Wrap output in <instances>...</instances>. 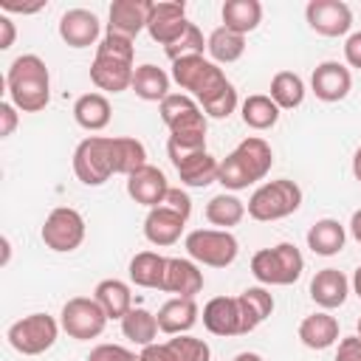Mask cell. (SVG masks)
<instances>
[{"label": "cell", "mask_w": 361, "mask_h": 361, "mask_svg": "<svg viewBox=\"0 0 361 361\" xmlns=\"http://www.w3.org/2000/svg\"><path fill=\"white\" fill-rule=\"evenodd\" d=\"M8 102L20 113H39L51 102V73L37 54L17 56L6 71Z\"/></svg>", "instance_id": "cell-1"}, {"label": "cell", "mask_w": 361, "mask_h": 361, "mask_svg": "<svg viewBox=\"0 0 361 361\" xmlns=\"http://www.w3.org/2000/svg\"><path fill=\"white\" fill-rule=\"evenodd\" d=\"M135 39L104 34L96 45V56L90 65V82L104 93H121L133 85V59H135Z\"/></svg>", "instance_id": "cell-2"}, {"label": "cell", "mask_w": 361, "mask_h": 361, "mask_svg": "<svg viewBox=\"0 0 361 361\" xmlns=\"http://www.w3.org/2000/svg\"><path fill=\"white\" fill-rule=\"evenodd\" d=\"M161 121L169 130L166 144L180 147V149H206V133H209V118L200 110V104L189 93H169L158 104Z\"/></svg>", "instance_id": "cell-3"}, {"label": "cell", "mask_w": 361, "mask_h": 361, "mask_svg": "<svg viewBox=\"0 0 361 361\" xmlns=\"http://www.w3.org/2000/svg\"><path fill=\"white\" fill-rule=\"evenodd\" d=\"M299 206H302L299 183L290 180V178H276V180H268V183H259L251 192V197L245 203V212H248V217H254L259 223H274V220L290 217Z\"/></svg>", "instance_id": "cell-4"}, {"label": "cell", "mask_w": 361, "mask_h": 361, "mask_svg": "<svg viewBox=\"0 0 361 361\" xmlns=\"http://www.w3.org/2000/svg\"><path fill=\"white\" fill-rule=\"evenodd\" d=\"M305 271V257L293 243L259 248L251 257V274L259 285H293Z\"/></svg>", "instance_id": "cell-5"}, {"label": "cell", "mask_w": 361, "mask_h": 361, "mask_svg": "<svg viewBox=\"0 0 361 361\" xmlns=\"http://www.w3.org/2000/svg\"><path fill=\"white\" fill-rule=\"evenodd\" d=\"M183 248L189 259H195L197 265H209V268H228L240 254L237 237L226 228H195L186 234Z\"/></svg>", "instance_id": "cell-6"}, {"label": "cell", "mask_w": 361, "mask_h": 361, "mask_svg": "<svg viewBox=\"0 0 361 361\" xmlns=\"http://www.w3.org/2000/svg\"><path fill=\"white\" fill-rule=\"evenodd\" d=\"M59 330H62V324L54 316L28 313L6 330V338H8L11 350H17L20 355H42L45 350H51L56 344Z\"/></svg>", "instance_id": "cell-7"}, {"label": "cell", "mask_w": 361, "mask_h": 361, "mask_svg": "<svg viewBox=\"0 0 361 361\" xmlns=\"http://www.w3.org/2000/svg\"><path fill=\"white\" fill-rule=\"evenodd\" d=\"M39 237L45 248L56 254H71L85 243V217L71 206H56L48 212L39 228Z\"/></svg>", "instance_id": "cell-8"}, {"label": "cell", "mask_w": 361, "mask_h": 361, "mask_svg": "<svg viewBox=\"0 0 361 361\" xmlns=\"http://www.w3.org/2000/svg\"><path fill=\"white\" fill-rule=\"evenodd\" d=\"M59 324L62 330L76 338V341H90L96 336L104 333L107 324V313L102 310V305L93 296H73L62 305L59 310Z\"/></svg>", "instance_id": "cell-9"}, {"label": "cell", "mask_w": 361, "mask_h": 361, "mask_svg": "<svg viewBox=\"0 0 361 361\" xmlns=\"http://www.w3.org/2000/svg\"><path fill=\"white\" fill-rule=\"evenodd\" d=\"M73 175L85 186H102L113 175L107 135H87L73 149Z\"/></svg>", "instance_id": "cell-10"}, {"label": "cell", "mask_w": 361, "mask_h": 361, "mask_svg": "<svg viewBox=\"0 0 361 361\" xmlns=\"http://www.w3.org/2000/svg\"><path fill=\"white\" fill-rule=\"evenodd\" d=\"M166 155H169V161H172L180 183L195 186V189H203V186H209V183L217 180L220 161L209 149H180V147H169L166 144Z\"/></svg>", "instance_id": "cell-11"}, {"label": "cell", "mask_w": 361, "mask_h": 361, "mask_svg": "<svg viewBox=\"0 0 361 361\" xmlns=\"http://www.w3.org/2000/svg\"><path fill=\"white\" fill-rule=\"evenodd\" d=\"M305 20L322 37H344L353 28V8L344 0H310Z\"/></svg>", "instance_id": "cell-12"}, {"label": "cell", "mask_w": 361, "mask_h": 361, "mask_svg": "<svg viewBox=\"0 0 361 361\" xmlns=\"http://www.w3.org/2000/svg\"><path fill=\"white\" fill-rule=\"evenodd\" d=\"M186 3L183 0H158L152 3L149 20H147V34L158 45H172L183 31H186Z\"/></svg>", "instance_id": "cell-13"}, {"label": "cell", "mask_w": 361, "mask_h": 361, "mask_svg": "<svg viewBox=\"0 0 361 361\" xmlns=\"http://www.w3.org/2000/svg\"><path fill=\"white\" fill-rule=\"evenodd\" d=\"M310 90L316 99L333 104V102H341L347 99V93L353 90V73L347 65L336 62V59H327L322 65L313 68V76H310Z\"/></svg>", "instance_id": "cell-14"}, {"label": "cell", "mask_w": 361, "mask_h": 361, "mask_svg": "<svg viewBox=\"0 0 361 361\" xmlns=\"http://www.w3.org/2000/svg\"><path fill=\"white\" fill-rule=\"evenodd\" d=\"M203 327L212 336H245L237 296H214L203 305Z\"/></svg>", "instance_id": "cell-15"}, {"label": "cell", "mask_w": 361, "mask_h": 361, "mask_svg": "<svg viewBox=\"0 0 361 361\" xmlns=\"http://www.w3.org/2000/svg\"><path fill=\"white\" fill-rule=\"evenodd\" d=\"M152 11V0H113L110 6V23H107V34H118L127 39H135L149 20Z\"/></svg>", "instance_id": "cell-16"}, {"label": "cell", "mask_w": 361, "mask_h": 361, "mask_svg": "<svg viewBox=\"0 0 361 361\" xmlns=\"http://www.w3.org/2000/svg\"><path fill=\"white\" fill-rule=\"evenodd\" d=\"M99 34H102V23L87 8H68L59 17V37L71 48H90L99 42Z\"/></svg>", "instance_id": "cell-17"}, {"label": "cell", "mask_w": 361, "mask_h": 361, "mask_svg": "<svg viewBox=\"0 0 361 361\" xmlns=\"http://www.w3.org/2000/svg\"><path fill=\"white\" fill-rule=\"evenodd\" d=\"M169 192V183H166V175L152 166V164H144L141 169H135L133 175H127V195L138 203V206H147V209H155L164 203Z\"/></svg>", "instance_id": "cell-18"}, {"label": "cell", "mask_w": 361, "mask_h": 361, "mask_svg": "<svg viewBox=\"0 0 361 361\" xmlns=\"http://www.w3.org/2000/svg\"><path fill=\"white\" fill-rule=\"evenodd\" d=\"M164 293H175L183 299H195L203 290V271L195 259L183 257H166V274H164Z\"/></svg>", "instance_id": "cell-19"}, {"label": "cell", "mask_w": 361, "mask_h": 361, "mask_svg": "<svg viewBox=\"0 0 361 361\" xmlns=\"http://www.w3.org/2000/svg\"><path fill=\"white\" fill-rule=\"evenodd\" d=\"M183 226H186L183 214L172 212L169 206H155L144 217V237H147V243H152L158 248H166V245H175L180 240Z\"/></svg>", "instance_id": "cell-20"}, {"label": "cell", "mask_w": 361, "mask_h": 361, "mask_svg": "<svg viewBox=\"0 0 361 361\" xmlns=\"http://www.w3.org/2000/svg\"><path fill=\"white\" fill-rule=\"evenodd\" d=\"M231 155H234L237 164L245 169V175L251 178V183L265 180V175H268L271 166H274V149H271V144H268L265 138H259V135L243 138V141L231 149Z\"/></svg>", "instance_id": "cell-21"}, {"label": "cell", "mask_w": 361, "mask_h": 361, "mask_svg": "<svg viewBox=\"0 0 361 361\" xmlns=\"http://www.w3.org/2000/svg\"><path fill=\"white\" fill-rule=\"evenodd\" d=\"M197 316H200V307L195 299H183V296H172L166 299L155 319H158V330L166 333V336H183L189 333L195 324H197Z\"/></svg>", "instance_id": "cell-22"}, {"label": "cell", "mask_w": 361, "mask_h": 361, "mask_svg": "<svg viewBox=\"0 0 361 361\" xmlns=\"http://www.w3.org/2000/svg\"><path fill=\"white\" fill-rule=\"evenodd\" d=\"M350 293V279L338 271V268H322L316 271V276L310 279V299L322 307V310H333L341 307L347 302Z\"/></svg>", "instance_id": "cell-23"}, {"label": "cell", "mask_w": 361, "mask_h": 361, "mask_svg": "<svg viewBox=\"0 0 361 361\" xmlns=\"http://www.w3.org/2000/svg\"><path fill=\"white\" fill-rule=\"evenodd\" d=\"M299 341L307 347V350H327L338 341V322L336 316H330L327 310H319V313H310L299 322Z\"/></svg>", "instance_id": "cell-24"}, {"label": "cell", "mask_w": 361, "mask_h": 361, "mask_svg": "<svg viewBox=\"0 0 361 361\" xmlns=\"http://www.w3.org/2000/svg\"><path fill=\"white\" fill-rule=\"evenodd\" d=\"M110 102L104 93H82L76 102H73V121L87 130V133H99L110 124Z\"/></svg>", "instance_id": "cell-25"}, {"label": "cell", "mask_w": 361, "mask_h": 361, "mask_svg": "<svg viewBox=\"0 0 361 361\" xmlns=\"http://www.w3.org/2000/svg\"><path fill=\"white\" fill-rule=\"evenodd\" d=\"M110 144V164H113V175H133L135 169H141L147 164V147L138 138L130 135H113L107 138Z\"/></svg>", "instance_id": "cell-26"}, {"label": "cell", "mask_w": 361, "mask_h": 361, "mask_svg": "<svg viewBox=\"0 0 361 361\" xmlns=\"http://www.w3.org/2000/svg\"><path fill=\"white\" fill-rule=\"evenodd\" d=\"M169 82H172V76H169L164 68L147 62V65H138V68H135L130 90H133L138 99H144V102H158V104H161V102L169 96Z\"/></svg>", "instance_id": "cell-27"}, {"label": "cell", "mask_w": 361, "mask_h": 361, "mask_svg": "<svg viewBox=\"0 0 361 361\" xmlns=\"http://www.w3.org/2000/svg\"><path fill=\"white\" fill-rule=\"evenodd\" d=\"M347 243V231L338 220L322 217L307 228V248L319 257H336Z\"/></svg>", "instance_id": "cell-28"}, {"label": "cell", "mask_w": 361, "mask_h": 361, "mask_svg": "<svg viewBox=\"0 0 361 361\" xmlns=\"http://www.w3.org/2000/svg\"><path fill=\"white\" fill-rule=\"evenodd\" d=\"M127 274H130V282H133V285L161 290L164 274H166V257H161L158 251H138V254L130 259Z\"/></svg>", "instance_id": "cell-29"}, {"label": "cell", "mask_w": 361, "mask_h": 361, "mask_svg": "<svg viewBox=\"0 0 361 361\" xmlns=\"http://www.w3.org/2000/svg\"><path fill=\"white\" fill-rule=\"evenodd\" d=\"M223 25L237 34H251L262 23V3L259 0H226L220 8Z\"/></svg>", "instance_id": "cell-30"}, {"label": "cell", "mask_w": 361, "mask_h": 361, "mask_svg": "<svg viewBox=\"0 0 361 361\" xmlns=\"http://www.w3.org/2000/svg\"><path fill=\"white\" fill-rule=\"evenodd\" d=\"M93 299L102 305V310L107 313V319H124L133 310V293L130 285L121 279H102L93 288Z\"/></svg>", "instance_id": "cell-31"}, {"label": "cell", "mask_w": 361, "mask_h": 361, "mask_svg": "<svg viewBox=\"0 0 361 361\" xmlns=\"http://www.w3.org/2000/svg\"><path fill=\"white\" fill-rule=\"evenodd\" d=\"M206 51L212 56L214 65H231L243 56L245 51V37L226 28V25H217L209 37H206Z\"/></svg>", "instance_id": "cell-32"}, {"label": "cell", "mask_w": 361, "mask_h": 361, "mask_svg": "<svg viewBox=\"0 0 361 361\" xmlns=\"http://www.w3.org/2000/svg\"><path fill=\"white\" fill-rule=\"evenodd\" d=\"M240 313H243V324H245V333L257 330L271 313H274V296L262 288V285H254V288H245L240 296Z\"/></svg>", "instance_id": "cell-33"}, {"label": "cell", "mask_w": 361, "mask_h": 361, "mask_svg": "<svg viewBox=\"0 0 361 361\" xmlns=\"http://www.w3.org/2000/svg\"><path fill=\"white\" fill-rule=\"evenodd\" d=\"M240 116H243V124L251 130H271L279 121V107L268 93H251L240 104Z\"/></svg>", "instance_id": "cell-34"}, {"label": "cell", "mask_w": 361, "mask_h": 361, "mask_svg": "<svg viewBox=\"0 0 361 361\" xmlns=\"http://www.w3.org/2000/svg\"><path fill=\"white\" fill-rule=\"evenodd\" d=\"M245 217V203L234 192H220L206 203V220L217 228H231Z\"/></svg>", "instance_id": "cell-35"}, {"label": "cell", "mask_w": 361, "mask_h": 361, "mask_svg": "<svg viewBox=\"0 0 361 361\" xmlns=\"http://www.w3.org/2000/svg\"><path fill=\"white\" fill-rule=\"evenodd\" d=\"M121 333L127 341L138 344V347H147V344H155L158 338V319L155 313H149L147 307H133L124 319H121Z\"/></svg>", "instance_id": "cell-36"}, {"label": "cell", "mask_w": 361, "mask_h": 361, "mask_svg": "<svg viewBox=\"0 0 361 361\" xmlns=\"http://www.w3.org/2000/svg\"><path fill=\"white\" fill-rule=\"evenodd\" d=\"M268 96L276 102L279 110H293L305 102V82L293 71H279L271 79V93Z\"/></svg>", "instance_id": "cell-37"}, {"label": "cell", "mask_w": 361, "mask_h": 361, "mask_svg": "<svg viewBox=\"0 0 361 361\" xmlns=\"http://www.w3.org/2000/svg\"><path fill=\"white\" fill-rule=\"evenodd\" d=\"M203 48H206L203 31H200L195 23H189L186 31H183L172 45H166L164 51H166L169 62H175V59H183V56H203Z\"/></svg>", "instance_id": "cell-38"}, {"label": "cell", "mask_w": 361, "mask_h": 361, "mask_svg": "<svg viewBox=\"0 0 361 361\" xmlns=\"http://www.w3.org/2000/svg\"><path fill=\"white\" fill-rule=\"evenodd\" d=\"M169 347L175 353V361H212V350L203 338H195L189 333L183 336H172Z\"/></svg>", "instance_id": "cell-39"}, {"label": "cell", "mask_w": 361, "mask_h": 361, "mask_svg": "<svg viewBox=\"0 0 361 361\" xmlns=\"http://www.w3.org/2000/svg\"><path fill=\"white\" fill-rule=\"evenodd\" d=\"M217 183H223V189H226V192H240V189H248V186H251V178H248V175H245V169L237 164V158L228 152V155L220 161Z\"/></svg>", "instance_id": "cell-40"}, {"label": "cell", "mask_w": 361, "mask_h": 361, "mask_svg": "<svg viewBox=\"0 0 361 361\" xmlns=\"http://www.w3.org/2000/svg\"><path fill=\"white\" fill-rule=\"evenodd\" d=\"M87 361H141V355H135L121 344H99L90 350Z\"/></svg>", "instance_id": "cell-41"}, {"label": "cell", "mask_w": 361, "mask_h": 361, "mask_svg": "<svg viewBox=\"0 0 361 361\" xmlns=\"http://www.w3.org/2000/svg\"><path fill=\"white\" fill-rule=\"evenodd\" d=\"M161 206H169L172 212L183 214L186 220H189V214H192V197H189L183 189H175V186H169V192H166V197H164Z\"/></svg>", "instance_id": "cell-42"}, {"label": "cell", "mask_w": 361, "mask_h": 361, "mask_svg": "<svg viewBox=\"0 0 361 361\" xmlns=\"http://www.w3.org/2000/svg\"><path fill=\"white\" fill-rule=\"evenodd\" d=\"M333 361H361V338L358 336L338 338V350H336Z\"/></svg>", "instance_id": "cell-43"}, {"label": "cell", "mask_w": 361, "mask_h": 361, "mask_svg": "<svg viewBox=\"0 0 361 361\" xmlns=\"http://www.w3.org/2000/svg\"><path fill=\"white\" fill-rule=\"evenodd\" d=\"M17 121H20L17 107L11 102H0V138H8L17 130Z\"/></svg>", "instance_id": "cell-44"}, {"label": "cell", "mask_w": 361, "mask_h": 361, "mask_svg": "<svg viewBox=\"0 0 361 361\" xmlns=\"http://www.w3.org/2000/svg\"><path fill=\"white\" fill-rule=\"evenodd\" d=\"M141 361H175V353H172V347H169V341H164V344H147V347H141Z\"/></svg>", "instance_id": "cell-45"}, {"label": "cell", "mask_w": 361, "mask_h": 361, "mask_svg": "<svg viewBox=\"0 0 361 361\" xmlns=\"http://www.w3.org/2000/svg\"><path fill=\"white\" fill-rule=\"evenodd\" d=\"M344 62L350 68L361 71V31H355V34H350L344 39Z\"/></svg>", "instance_id": "cell-46"}, {"label": "cell", "mask_w": 361, "mask_h": 361, "mask_svg": "<svg viewBox=\"0 0 361 361\" xmlns=\"http://www.w3.org/2000/svg\"><path fill=\"white\" fill-rule=\"evenodd\" d=\"M14 37H17V28H14L11 17L0 14V51H8L14 45Z\"/></svg>", "instance_id": "cell-47"}, {"label": "cell", "mask_w": 361, "mask_h": 361, "mask_svg": "<svg viewBox=\"0 0 361 361\" xmlns=\"http://www.w3.org/2000/svg\"><path fill=\"white\" fill-rule=\"evenodd\" d=\"M0 8L3 11H14V14H37L45 8V3H34V6H25V3H11V0H0Z\"/></svg>", "instance_id": "cell-48"}, {"label": "cell", "mask_w": 361, "mask_h": 361, "mask_svg": "<svg viewBox=\"0 0 361 361\" xmlns=\"http://www.w3.org/2000/svg\"><path fill=\"white\" fill-rule=\"evenodd\" d=\"M350 234L361 243V209H355V212H353V217H350Z\"/></svg>", "instance_id": "cell-49"}, {"label": "cell", "mask_w": 361, "mask_h": 361, "mask_svg": "<svg viewBox=\"0 0 361 361\" xmlns=\"http://www.w3.org/2000/svg\"><path fill=\"white\" fill-rule=\"evenodd\" d=\"M353 175H355V180L361 183V147H358L355 155H353Z\"/></svg>", "instance_id": "cell-50"}, {"label": "cell", "mask_w": 361, "mask_h": 361, "mask_svg": "<svg viewBox=\"0 0 361 361\" xmlns=\"http://www.w3.org/2000/svg\"><path fill=\"white\" fill-rule=\"evenodd\" d=\"M231 361H262V355L259 353H237Z\"/></svg>", "instance_id": "cell-51"}, {"label": "cell", "mask_w": 361, "mask_h": 361, "mask_svg": "<svg viewBox=\"0 0 361 361\" xmlns=\"http://www.w3.org/2000/svg\"><path fill=\"white\" fill-rule=\"evenodd\" d=\"M350 285H353V290H355V296L361 299V265L355 268V274H353V282H350Z\"/></svg>", "instance_id": "cell-52"}, {"label": "cell", "mask_w": 361, "mask_h": 361, "mask_svg": "<svg viewBox=\"0 0 361 361\" xmlns=\"http://www.w3.org/2000/svg\"><path fill=\"white\" fill-rule=\"evenodd\" d=\"M8 257H11V243L8 237H3V265H8Z\"/></svg>", "instance_id": "cell-53"}, {"label": "cell", "mask_w": 361, "mask_h": 361, "mask_svg": "<svg viewBox=\"0 0 361 361\" xmlns=\"http://www.w3.org/2000/svg\"><path fill=\"white\" fill-rule=\"evenodd\" d=\"M355 336L361 338V316H358V322H355Z\"/></svg>", "instance_id": "cell-54"}]
</instances>
